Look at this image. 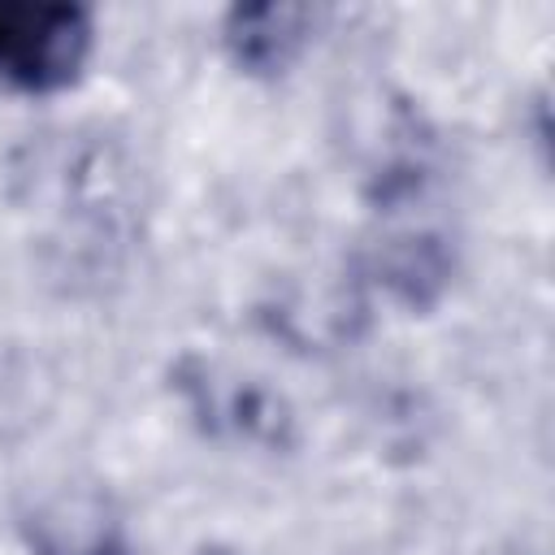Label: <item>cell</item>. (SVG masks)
<instances>
[{"instance_id":"obj_1","label":"cell","mask_w":555,"mask_h":555,"mask_svg":"<svg viewBox=\"0 0 555 555\" xmlns=\"http://www.w3.org/2000/svg\"><path fill=\"white\" fill-rule=\"evenodd\" d=\"M95 43L82 4L0 0V82L26 95H52L78 82Z\"/></svg>"},{"instance_id":"obj_3","label":"cell","mask_w":555,"mask_h":555,"mask_svg":"<svg viewBox=\"0 0 555 555\" xmlns=\"http://www.w3.org/2000/svg\"><path fill=\"white\" fill-rule=\"evenodd\" d=\"M317 13L308 4H234L221 22V48L247 78H278L308 43Z\"/></svg>"},{"instance_id":"obj_4","label":"cell","mask_w":555,"mask_h":555,"mask_svg":"<svg viewBox=\"0 0 555 555\" xmlns=\"http://www.w3.org/2000/svg\"><path fill=\"white\" fill-rule=\"evenodd\" d=\"M195 555H234V551H230V546H221V542H204Z\"/></svg>"},{"instance_id":"obj_2","label":"cell","mask_w":555,"mask_h":555,"mask_svg":"<svg viewBox=\"0 0 555 555\" xmlns=\"http://www.w3.org/2000/svg\"><path fill=\"white\" fill-rule=\"evenodd\" d=\"M26 555H134L117 503L91 486H65L22 520Z\"/></svg>"}]
</instances>
